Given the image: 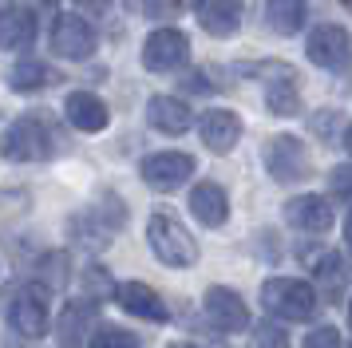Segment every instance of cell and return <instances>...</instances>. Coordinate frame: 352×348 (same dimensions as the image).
<instances>
[{"label":"cell","instance_id":"obj_1","mask_svg":"<svg viewBox=\"0 0 352 348\" xmlns=\"http://www.w3.org/2000/svg\"><path fill=\"white\" fill-rule=\"evenodd\" d=\"M146 241H151L155 257L170 269H186L198 261V241H194L190 230L170 210H155L151 214V221H146Z\"/></svg>","mask_w":352,"mask_h":348},{"label":"cell","instance_id":"obj_2","mask_svg":"<svg viewBox=\"0 0 352 348\" xmlns=\"http://www.w3.org/2000/svg\"><path fill=\"white\" fill-rule=\"evenodd\" d=\"M52 146L56 139H52V127L44 115H24L0 135V155L8 162H44L52 158Z\"/></svg>","mask_w":352,"mask_h":348},{"label":"cell","instance_id":"obj_3","mask_svg":"<svg viewBox=\"0 0 352 348\" xmlns=\"http://www.w3.org/2000/svg\"><path fill=\"white\" fill-rule=\"evenodd\" d=\"M261 309L277 320H309L317 309V289L297 277H270L261 285Z\"/></svg>","mask_w":352,"mask_h":348},{"label":"cell","instance_id":"obj_4","mask_svg":"<svg viewBox=\"0 0 352 348\" xmlns=\"http://www.w3.org/2000/svg\"><path fill=\"white\" fill-rule=\"evenodd\" d=\"M261 158H265V171L285 186L289 182H305L313 174V158H309V151H305V142L297 135H273L265 142Z\"/></svg>","mask_w":352,"mask_h":348},{"label":"cell","instance_id":"obj_5","mask_svg":"<svg viewBox=\"0 0 352 348\" xmlns=\"http://www.w3.org/2000/svg\"><path fill=\"white\" fill-rule=\"evenodd\" d=\"M123 218H127L123 202H115L111 194H107L96 210H87V214H76V218H72V237L83 241L87 250H103V246L111 241V234L123 226Z\"/></svg>","mask_w":352,"mask_h":348},{"label":"cell","instance_id":"obj_6","mask_svg":"<svg viewBox=\"0 0 352 348\" xmlns=\"http://www.w3.org/2000/svg\"><path fill=\"white\" fill-rule=\"evenodd\" d=\"M309 60L324 72H349L352 67V36L340 24H317L309 32Z\"/></svg>","mask_w":352,"mask_h":348},{"label":"cell","instance_id":"obj_7","mask_svg":"<svg viewBox=\"0 0 352 348\" xmlns=\"http://www.w3.org/2000/svg\"><path fill=\"white\" fill-rule=\"evenodd\" d=\"M52 52L64 56V60H87L96 52V28L83 20V16H56L52 20Z\"/></svg>","mask_w":352,"mask_h":348},{"label":"cell","instance_id":"obj_8","mask_svg":"<svg viewBox=\"0 0 352 348\" xmlns=\"http://www.w3.org/2000/svg\"><path fill=\"white\" fill-rule=\"evenodd\" d=\"M190 60V40L178 28H159L143 44V67L146 72H175Z\"/></svg>","mask_w":352,"mask_h":348},{"label":"cell","instance_id":"obj_9","mask_svg":"<svg viewBox=\"0 0 352 348\" xmlns=\"http://www.w3.org/2000/svg\"><path fill=\"white\" fill-rule=\"evenodd\" d=\"M8 320H12V329L24 332V336H44V332H48V320H52L44 285H28V289H20L16 297H12Z\"/></svg>","mask_w":352,"mask_h":348},{"label":"cell","instance_id":"obj_10","mask_svg":"<svg viewBox=\"0 0 352 348\" xmlns=\"http://www.w3.org/2000/svg\"><path fill=\"white\" fill-rule=\"evenodd\" d=\"M194 174V158L182 151H159V155L143 158V182L151 190H178Z\"/></svg>","mask_w":352,"mask_h":348},{"label":"cell","instance_id":"obj_11","mask_svg":"<svg viewBox=\"0 0 352 348\" xmlns=\"http://www.w3.org/2000/svg\"><path fill=\"white\" fill-rule=\"evenodd\" d=\"M206 313L210 320L218 325L222 332H241L250 329V309H245V301L234 293V289H226V285H214V289H206Z\"/></svg>","mask_w":352,"mask_h":348},{"label":"cell","instance_id":"obj_12","mask_svg":"<svg viewBox=\"0 0 352 348\" xmlns=\"http://www.w3.org/2000/svg\"><path fill=\"white\" fill-rule=\"evenodd\" d=\"M198 135H202V142H206L214 155H230V151L238 146V139H241V119L234 115V111L214 107V111H206V115L198 119Z\"/></svg>","mask_w":352,"mask_h":348},{"label":"cell","instance_id":"obj_13","mask_svg":"<svg viewBox=\"0 0 352 348\" xmlns=\"http://www.w3.org/2000/svg\"><path fill=\"white\" fill-rule=\"evenodd\" d=\"M115 301L127 309L131 316H143V320H155V325H166V305L162 297L143 281H123L115 285Z\"/></svg>","mask_w":352,"mask_h":348},{"label":"cell","instance_id":"obj_14","mask_svg":"<svg viewBox=\"0 0 352 348\" xmlns=\"http://www.w3.org/2000/svg\"><path fill=\"white\" fill-rule=\"evenodd\" d=\"M285 221L297 226V230H305V234H324L333 226V206H329V198L301 194V198L285 202Z\"/></svg>","mask_w":352,"mask_h":348},{"label":"cell","instance_id":"obj_15","mask_svg":"<svg viewBox=\"0 0 352 348\" xmlns=\"http://www.w3.org/2000/svg\"><path fill=\"white\" fill-rule=\"evenodd\" d=\"M64 115H67V123L76 127V131H87V135H96V131H103L107 127V103L99 99V95L91 91H72L64 99Z\"/></svg>","mask_w":352,"mask_h":348},{"label":"cell","instance_id":"obj_16","mask_svg":"<svg viewBox=\"0 0 352 348\" xmlns=\"http://www.w3.org/2000/svg\"><path fill=\"white\" fill-rule=\"evenodd\" d=\"M194 12H198V24L210 32V36H234L241 24V0H194Z\"/></svg>","mask_w":352,"mask_h":348},{"label":"cell","instance_id":"obj_17","mask_svg":"<svg viewBox=\"0 0 352 348\" xmlns=\"http://www.w3.org/2000/svg\"><path fill=\"white\" fill-rule=\"evenodd\" d=\"M190 214L202 221V226H210V230L226 226V218H230V198H226V190L218 186V182H198V186L190 190Z\"/></svg>","mask_w":352,"mask_h":348},{"label":"cell","instance_id":"obj_18","mask_svg":"<svg viewBox=\"0 0 352 348\" xmlns=\"http://www.w3.org/2000/svg\"><path fill=\"white\" fill-rule=\"evenodd\" d=\"M146 119L162 135H186L190 131V107L182 99H175V95H155L146 103Z\"/></svg>","mask_w":352,"mask_h":348},{"label":"cell","instance_id":"obj_19","mask_svg":"<svg viewBox=\"0 0 352 348\" xmlns=\"http://www.w3.org/2000/svg\"><path fill=\"white\" fill-rule=\"evenodd\" d=\"M36 44V16L32 8H4L0 12V47L4 52H24Z\"/></svg>","mask_w":352,"mask_h":348},{"label":"cell","instance_id":"obj_20","mask_svg":"<svg viewBox=\"0 0 352 348\" xmlns=\"http://www.w3.org/2000/svg\"><path fill=\"white\" fill-rule=\"evenodd\" d=\"M96 320V309L87 301H72L64 309V316L56 320V332H60V345L64 348H83L87 345V329Z\"/></svg>","mask_w":352,"mask_h":348},{"label":"cell","instance_id":"obj_21","mask_svg":"<svg viewBox=\"0 0 352 348\" xmlns=\"http://www.w3.org/2000/svg\"><path fill=\"white\" fill-rule=\"evenodd\" d=\"M52 83V67L44 60H32V56H24L8 67V87L12 91H44Z\"/></svg>","mask_w":352,"mask_h":348},{"label":"cell","instance_id":"obj_22","mask_svg":"<svg viewBox=\"0 0 352 348\" xmlns=\"http://www.w3.org/2000/svg\"><path fill=\"white\" fill-rule=\"evenodd\" d=\"M265 20L277 36H297L305 24V0H265Z\"/></svg>","mask_w":352,"mask_h":348},{"label":"cell","instance_id":"obj_23","mask_svg":"<svg viewBox=\"0 0 352 348\" xmlns=\"http://www.w3.org/2000/svg\"><path fill=\"white\" fill-rule=\"evenodd\" d=\"M265 103H270L273 115H297V111H301V95H297L293 76L270 79V87H265Z\"/></svg>","mask_w":352,"mask_h":348},{"label":"cell","instance_id":"obj_24","mask_svg":"<svg viewBox=\"0 0 352 348\" xmlns=\"http://www.w3.org/2000/svg\"><path fill=\"white\" fill-rule=\"evenodd\" d=\"M87 348H143V345H139V336L127 332V329H99Z\"/></svg>","mask_w":352,"mask_h":348},{"label":"cell","instance_id":"obj_25","mask_svg":"<svg viewBox=\"0 0 352 348\" xmlns=\"http://www.w3.org/2000/svg\"><path fill=\"white\" fill-rule=\"evenodd\" d=\"M254 340H257V348H289V332H285V325L265 320V325L254 329Z\"/></svg>","mask_w":352,"mask_h":348},{"label":"cell","instance_id":"obj_26","mask_svg":"<svg viewBox=\"0 0 352 348\" xmlns=\"http://www.w3.org/2000/svg\"><path fill=\"white\" fill-rule=\"evenodd\" d=\"M301 348H340V332L333 325H320V329H313L301 340Z\"/></svg>","mask_w":352,"mask_h":348},{"label":"cell","instance_id":"obj_27","mask_svg":"<svg viewBox=\"0 0 352 348\" xmlns=\"http://www.w3.org/2000/svg\"><path fill=\"white\" fill-rule=\"evenodd\" d=\"M329 186H333V194H340V198H352V166H336V171L329 174Z\"/></svg>","mask_w":352,"mask_h":348},{"label":"cell","instance_id":"obj_28","mask_svg":"<svg viewBox=\"0 0 352 348\" xmlns=\"http://www.w3.org/2000/svg\"><path fill=\"white\" fill-rule=\"evenodd\" d=\"M76 4H80V8H87V12H103L111 0H76Z\"/></svg>","mask_w":352,"mask_h":348},{"label":"cell","instance_id":"obj_29","mask_svg":"<svg viewBox=\"0 0 352 348\" xmlns=\"http://www.w3.org/2000/svg\"><path fill=\"white\" fill-rule=\"evenodd\" d=\"M344 246H349V253H352V214H349V221H344Z\"/></svg>","mask_w":352,"mask_h":348},{"label":"cell","instance_id":"obj_30","mask_svg":"<svg viewBox=\"0 0 352 348\" xmlns=\"http://www.w3.org/2000/svg\"><path fill=\"white\" fill-rule=\"evenodd\" d=\"M344 146H349V155H352V123L344 127Z\"/></svg>","mask_w":352,"mask_h":348},{"label":"cell","instance_id":"obj_31","mask_svg":"<svg viewBox=\"0 0 352 348\" xmlns=\"http://www.w3.org/2000/svg\"><path fill=\"white\" fill-rule=\"evenodd\" d=\"M170 348H194V345H170Z\"/></svg>","mask_w":352,"mask_h":348},{"label":"cell","instance_id":"obj_32","mask_svg":"<svg viewBox=\"0 0 352 348\" xmlns=\"http://www.w3.org/2000/svg\"><path fill=\"white\" fill-rule=\"evenodd\" d=\"M349 313H352V301H349Z\"/></svg>","mask_w":352,"mask_h":348},{"label":"cell","instance_id":"obj_33","mask_svg":"<svg viewBox=\"0 0 352 348\" xmlns=\"http://www.w3.org/2000/svg\"><path fill=\"white\" fill-rule=\"evenodd\" d=\"M349 4H352V0H349Z\"/></svg>","mask_w":352,"mask_h":348}]
</instances>
